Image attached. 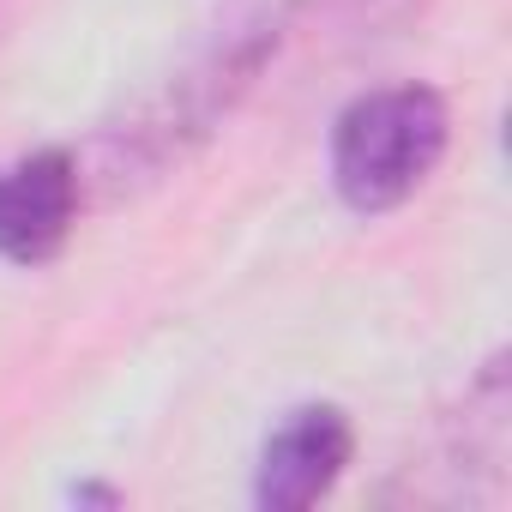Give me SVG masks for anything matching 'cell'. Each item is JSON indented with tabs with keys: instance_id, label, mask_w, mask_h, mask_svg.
Here are the masks:
<instances>
[{
	"instance_id": "obj_1",
	"label": "cell",
	"mask_w": 512,
	"mask_h": 512,
	"mask_svg": "<svg viewBox=\"0 0 512 512\" xmlns=\"http://www.w3.org/2000/svg\"><path fill=\"white\" fill-rule=\"evenodd\" d=\"M446 145H452V115L434 85L422 79L374 85L332 115V139H326L332 193L356 217L398 211L428 187Z\"/></svg>"
},
{
	"instance_id": "obj_2",
	"label": "cell",
	"mask_w": 512,
	"mask_h": 512,
	"mask_svg": "<svg viewBox=\"0 0 512 512\" xmlns=\"http://www.w3.org/2000/svg\"><path fill=\"white\" fill-rule=\"evenodd\" d=\"M284 7L253 13L247 25H235L223 43H211L205 55H193V67H181L127 127L109 133V169L127 181L133 175H157L169 163H181L199 139H211L223 127V115L253 91V79L266 73V61L284 43Z\"/></svg>"
},
{
	"instance_id": "obj_3",
	"label": "cell",
	"mask_w": 512,
	"mask_h": 512,
	"mask_svg": "<svg viewBox=\"0 0 512 512\" xmlns=\"http://www.w3.org/2000/svg\"><path fill=\"white\" fill-rule=\"evenodd\" d=\"M506 452H512V386H506V356L494 350L476 380L464 386L458 416H446L440 440H434V464H410L404 470V500L422 506H476V500H500L506 488Z\"/></svg>"
},
{
	"instance_id": "obj_4",
	"label": "cell",
	"mask_w": 512,
	"mask_h": 512,
	"mask_svg": "<svg viewBox=\"0 0 512 512\" xmlns=\"http://www.w3.org/2000/svg\"><path fill=\"white\" fill-rule=\"evenodd\" d=\"M356 458V428L344 404H296L260 446L253 464V506L260 512H308L326 500Z\"/></svg>"
},
{
	"instance_id": "obj_5",
	"label": "cell",
	"mask_w": 512,
	"mask_h": 512,
	"mask_svg": "<svg viewBox=\"0 0 512 512\" xmlns=\"http://www.w3.org/2000/svg\"><path fill=\"white\" fill-rule=\"evenodd\" d=\"M79 157L67 145H37L0 163V260L7 266H49L79 223Z\"/></svg>"
}]
</instances>
